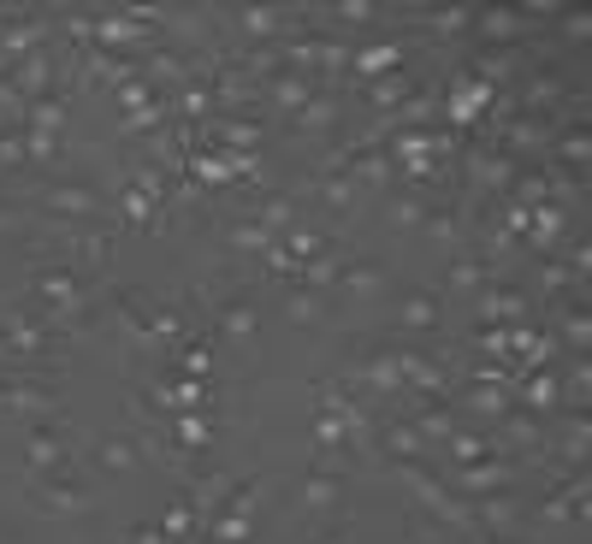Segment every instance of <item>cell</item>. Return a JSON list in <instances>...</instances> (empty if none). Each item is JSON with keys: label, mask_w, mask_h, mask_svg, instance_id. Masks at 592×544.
<instances>
[{"label": "cell", "mask_w": 592, "mask_h": 544, "mask_svg": "<svg viewBox=\"0 0 592 544\" xmlns=\"http://www.w3.org/2000/svg\"><path fill=\"white\" fill-rule=\"evenodd\" d=\"M36 297L48 308V326H71V320H83V308H90V285H83L71 267H42Z\"/></svg>", "instance_id": "6da1fadb"}, {"label": "cell", "mask_w": 592, "mask_h": 544, "mask_svg": "<svg viewBox=\"0 0 592 544\" xmlns=\"http://www.w3.org/2000/svg\"><path fill=\"white\" fill-rule=\"evenodd\" d=\"M515 485V462L510 455H486V462L474 467H456V497L462 504H474V497H498Z\"/></svg>", "instance_id": "7a4b0ae2"}, {"label": "cell", "mask_w": 592, "mask_h": 544, "mask_svg": "<svg viewBox=\"0 0 592 544\" xmlns=\"http://www.w3.org/2000/svg\"><path fill=\"white\" fill-rule=\"evenodd\" d=\"M24 408L54 415V408H60V396L42 385V379H31V373H0V415H24Z\"/></svg>", "instance_id": "3957f363"}, {"label": "cell", "mask_w": 592, "mask_h": 544, "mask_svg": "<svg viewBox=\"0 0 592 544\" xmlns=\"http://www.w3.org/2000/svg\"><path fill=\"white\" fill-rule=\"evenodd\" d=\"M42 208L60 213V219H78V225H95V219H101V189H90V184H48V189H42Z\"/></svg>", "instance_id": "277c9868"}, {"label": "cell", "mask_w": 592, "mask_h": 544, "mask_svg": "<svg viewBox=\"0 0 592 544\" xmlns=\"http://www.w3.org/2000/svg\"><path fill=\"white\" fill-rule=\"evenodd\" d=\"M24 462H31V479H48L71 462V444L60 426H31V444H24Z\"/></svg>", "instance_id": "5b68a950"}, {"label": "cell", "mask_w": 592, "mask_h": 544, "mask_svg": "<svg viewBox=\"0 0 592 544\" xmlns=\"http://www.w3.org/2000/svg\"><path fill=\"white\" fill-rule=\"evenodd\" d=\"M474 314H480L486 326H527V297L515 285H486L480 297H474Z\"/></svg>", "instance_id": "8992f818"}, {"label": "cell", "mask_w": 592, "mask_h": 544, "mask_svg": "<svg viewBox=\"0 0 592 544\" xmlns=\"http://www.w3.org/2000/svg\"><path fill=\"white\" fill-rule=\"evenodd\" d=\"M119 213H125V225H154V213H161V172H142V178L125 184Z\"/></svg>", "instance_id": "52a82bcc"}, {"label": "cell", "mask_w": 592, "mask_h": 544, "mask_svg": "<svg viewBox=\"0 0 592 544\" xmlns=\"http://www.w3.org/2000/svg\"><path fill=\"white\" fill-rule=\"evenodd\" d=\"M113 314H119V326L137 349L154 344V302H142L137 290H113Z\"/></svg>", "instance_id": "ba28073f"}, {"label": "cell", "mask_w": 592, "mask_h": 544, "mask_svg": "<svg viewBox=\"0 0 592 544\" xmlns=\"http://www.w3.org/2000/svg\"><path fill=\"white\" fill-rule=\"evenodd\" d=\"M231 24H237L243 36H255V42H272V36H291L297 31L285 7H237V12H231Z\"/></svg>", "instance_id": "9c48e42d"}, {"label": "cell", "mask_w": 592, "mask_h": 544, "mask_svg": "<svg viewBox=\"0 0 592 544\" xmlns=\"http://www.w3.org/2000/svg\"><path fill=\"white\" fill-rule=\"evenodd\" d=\"M373 450H385L392 462H421V455H427V438L415 432V420H385L380 432H373Z\"/></svg>", "instance_id": "30bf717a"}, {"label": "cell", "mask_w": 592, "mask_h": 544, "mask_svg": "<svg viewBox=\"0 0 592 544\" xmlns=\"http://www.w3.org/2000/svg\"><path fill=\"white\" fill-rule=\"evenodd\" d=\"M539 521H587V474H574L569 485H552V497L539 504Z\"/></svg>", "instance_id": "8fae6325"}, {"label": "cell", "mask_w": 592, "mask_h": 544, "mask_svg": "<svg viewBox=\"0 0 592 544\" xmlns=\"http://www.w3.org/2000/svg\"><path fill=\"white\" fill-rule=\"evenodd\" d=\"M267 95H272V107H285V113L297 119V113L309 107L314 95H321V83L302 78V71H279V78H267Z\"/></svg>", "instance_id": "7c38bea8"}, {"label": "cell", "mask_w": 592, "mask_h": 544, "mask_svg": "<svg viewBox=\"0 0 592 544\" xmlns=\"http://www.w3.org/2000/svg\"><path fill=\"white\" fill-rule=\"evenodd\" d=\"M172 444L184 455H201L213 444V415L208 408H184V415H172Z\"/></svg>", "instance_id": "4fadbf2b"}, {"label": "cell", "mask_w": 592, "mask_h": 544, "mask_svg": "<svg viewBox=\"0 0 592 544\" xmlns=\"http://www.w3.org/2000/svg\"><path fill=\"white\" fill-rule=\"evenodd\" d=\"M486 101H492V83H480V78H468V71H462L456 90H451V125H474L486 113Z\"/></svg>", "instance_id": "5bb4252c"}, {"label": "cell", "mask_w": 592, "mask_h": 544, "mask_svg": "<svg viewBox=\"0 0 592 544\" xmlns=\"http://www.w3.org/2000/svg\"><path fill=\"white\" fill-rule=\"evenodd\" d=\"M83 504V479L78 474H48L36 485V509L42 514H60V509H78Z\"/></svg>", "instance_id": "9a60e30c"}, {"label": "cell", "mask_w": 592, "mask_h": 544, "mask_svg": "<svg viewBox=\"0 0 592 544\" xmlns=\"http://www.w3.org/2000/svg\"><path fill=\"white\" fill-rule=\"evenodd\" d=\"M409 95H415V78H409V71H385V78L368 83V101H373V113H380V119H392V113H397Z\"/></svg>", "instance_id": "2e32d148"}, {"label": "cell", "mask_w": 592, "mask_h": 544, "mask_svg": "<svg viewBox=\"0 0 592 544\" xmlns=\"http://www.w3.org/2000/svg\"><path fill=\"white\" fill-rule=\"evenodd\" d=\"M66 113H71V90H48V95L31 101V113H24V130H48V137H60Z\"/></svg>", "instance_id": "e0dca14e"}, {"label": "cell", "mask_w": 592, "mask_h": 544, "mask_svg": "<svg viewBox=\"0 0 592 544\" xmlns=\"http://www.w3.org/2000/svg\"><path fill=\"white\" fill-rule=\"evenodd\" d=\"M338 290H344V297H356V302L380 297V290H385V267H380V261H350V267H338Z\"/></svg>", "instance_id": "ac0fdd59"}, {"label": "cell", "mask_w": 592, "mask_h": 544, "mask_svg": "<svg viewBox=\"0 0 592 544\" xmlns=\"http://www.w3.org/2000/svg\"><path fill=\"white\" fill-rule=\"evenodd\" d=\"M510 71H522V48H474V60H468V78H480V83H503Z\"/></svg>", "instance_id": "d6986e66"}, {"label": "cell", "mask_w": 592, "mask_h": 544, "mask_svg": "<svg viewBox=\"0 0 592 544\" xmlns=\"http://www.w3.org/2000/svg\"><path fill=\"white\" fill-rule=\"evenodd\" d=\"M474 24H480V36L486 42H503V48H515L527 31V19L522 12H510V7H486V12H474Z\"/></svg>", "instance_id": "ffe728a7"}, {"label": "cell", "mask_w": 592, "mask_h": 544, "mask_svg": "<svg viewBox=\"0 0 592 544\" xmlns=\"http://www.w3.org/2000/svg\"><path fill=\"white\" fill-rule=\"evenodd\" d=\"M356 78H385V71H403V42H373V48L350 54Z\"/></svg>", "instance_id": "44dd1931"}, {"label": "cell", "mask_w": 592, "mask_h": 544, "mask_svg": "<svg viewBox=\"0 0 592 544\" xmlns=\"http://www.w3.org/2000/svg\"><path fill=\"white\" fill-rule=\"evenodd\" d=\"M397 326L403 332H432L439 326V297H432V290H409L403 308H397Z\"/></svg>", "instance_id": "7402d4cb"}, {"label": "cell", "mask_w": 592, "mask_h": 544, "mask_svg": "<svg viewBox=\"0 0 592 544\" xmlns=\"http://www.w3.org/2000/svg\"><path fill=\"white\" fill-rule=\"evenodd\" d=\"M338 497H344V479L332 474L326 462H314V474H309V485H302V504H309L314 514H326L332 504H338Z\"/></svg>", "instance_id": "603a6c76"}, {"label": "cell", "mask_w": 592, "mask_h": 544, "mask_svg": "<svg viewBox=\"0 0 592 544\" xmlns=\"http://www.w3.org/2000/svg\"><path fill=\"white\" fill-rule=\"evenodd\" d=\"M503 438H510L515 450H545V426L533 408H510V415H503Z\"/></svg>", "instance_id": "cb8c5ba5"}, {"label": "cell", "mask_w": 592, "mask_h": 544, "mask_svg": "<svg viewBox=\"0 0 592 544\" xmlns=\"http://www.w3.org/2000/svg\"><path fill=\"white\" fill-rule=\"evenodd\" d=\"M444 450H451V462H456V467H474V462H486V455H498L492 438L468 432V426H456V432L444 438Z\"/></svg>", "instance_id": "d4e9b609"}, {"label": "cell", "mask_w": 592, "mask_h": 544, "mask_svg": "<svg viewBox=\"0 0 592 544\" xmlns=\"http://www.w3.org/2000/svg\"><path fill=\"white\" fill-rule=\"evenodd\" d=\"M462 403H468L480 420H503V415L515 408V391H503V385H468V396H462Z\"/></svg>", "instance_id": "484cf974"}, {"label": "cell", "mask_w": 592, "mask_h": 544, "mask_svg": "<svg viewBox=\"0 0 592 544\" xmlns=\"http://www.w3.org/2000/svg\"><path fill=\"white\" fill-rule=\"evenodd\" d=\"M515 391H522V408H533V415L557 408V396H562V391H557V373H545V367H539V373H527Z\"/></svg>", "instance_id": "4316f807"}, {"label": "cell", "mask_w": 592, "mask_h": 544, "mask_svg": "<svg viewBox=\"0 0 592 544\" xmlns=\"http://www.w3.org/2000/svg\"><path fill=\"white\" fill-rule=\"evenodd\" d=\"M255 225H262L267 238H285V231L297 225V201L291 196H267L262 208H255Z\"/></svg>", "instance_id": "83f0119b"}, {"label": "cell", "mask_w": 592, "mask_h": 544, "mask_svg": "<svg viewBox=\"0 0 592 544\" xmlns=\"http://www.w3.org/2000/svg\"><path fill=\"white\" fill-rule=\"evenodd\" d=\"M95 462L101 467H113V474H119V467H137L142 462V444H137V438H101V444H95Z\"/></svg>", "instance_id": "f1b7e54d"}, {"label": "cell", "mask_w": 592, "mask_h": 544, "mask_svg": "<svg viewBox=\"0 0 592 544\" xmlns=\"http://www.w3.org/2000/svg\"><path fill=\"white\" fill-rule=\"evenodd\" d=\"M444 278H451V290H462V297H480L486 290V261L480 255H456Z\"/></svg>", "instance_id": "f546056e"}, {"label": "cell", "mask_w": 592, "mask_h": 544, "mask_svg": "<svg viewBox=\"0 0 592 544\" xmlns=\"http://www.w3.org/2000/svg\"><path fill=\"white\" fill-rule=\"evenodd\" d=\"M291 125H297V130H332V125H338V95H332V90H321V95L309 101V107L297 113Z\"/></svg>", "instance_id": "4dcf8cb0"}, {"label": "cell", "mask_w": 592, "mask_h": 544, "mask_svg": "<svg viewBox=\"0 0 592 544\" xmlns=\"http://www.w3.org/2000/svg\"><path fill=\"white\" fill-rule=\"evenodd\" d=\"M415 432H421L427 444H432V438H439V444H444V438L456 432V415H451V403H427L421 415H415Z\"/></svg>", "instance_id": "1f68e13d"}, {"label": "cell", "mask_w": 592, "mask_h": 544, "mask_svg": "<svg viewBox=\"0 0 592 544\" xmlns=\"http://www.w3.org/2000/svg\"><path fill=\"white\" fill-rule=\"evenodd\" d=\"M362 379L368 391H403V379H397V356H373V361H362Z\"/></svg>", "instance_id": "d6a6232c"}, {"label": "cell", "mask_w": 592, "mask_h": 544, "mask_svg": "<svg viewBox=\"0 0 592 544\" xmlns=\"http://www.w3.org/2000/svg\"><path fill=\"white\" fill-rule=\"evenodd\" d=\"M113 95H119V113H125V119H131V113H142V107H154V83L142 78V71H137V78H125Z\"/></svg>", "instance_id": "836d02e7"}, {"label": "cell", "mask_w": 592, "mask_h": 544, "mask_svg": "<svg viewBox=\"0 0 592 544\" xmlns=\"http://www.w3.org/2000/svg\"><path fill=\"white\" fill-rule=\"evenodd\" d=\"M314 444H321V450H344V444H350V432H344V420L332 415L326 403L314 408Z\"/></svg>", "instance_id": "e575fe53"}, {"label": "cell", "mask_w": 592, "mask_h": 544, "mask_svg": "<svg viewBox=\"0 0 592 544\" xmlns=\"http://www.w3.org/2000/svg\"><path fill=\"white\" fill-rule=\"evenodd\" d=\"M172 367H178V373H190V379H208L213 373V356H208V344H190V337H184L178 356H172Z\"/></svg>", "instance_id": "d590c367"}, {"label": "cell", "mask_w": 592, "mask_h": 544, "mask_svg": "<svg viewBox=\"0 0 592 544\" xmlns=\"http://www.w3.org/2000/svg\"><path fill=\"white\" fill-rule=\"evenodd\" d=\"M474 24V7H444V12H427V31L432 36H462Z\"/></svg>", "instance_id": "8d00e7d4"}, {"label": "cell", "mask_w": 592, "mask_h": 544, "mask_svg": "<svg viewBox=\"0 0 592 544\" xmlns=\"http://www.w3.org/2000/svg\"><path fill=\"white\" fill-rule=\"evenodd\" d=\"M262 267H267L272 278H279V285H297V278H302V261H297L285 243H272V248H267V255H262Z\"/></svg>", "instance_id": "74e56055"}, {"label": "cell", "mask_w": 592, "mask_h": 544, "mask_svg": "<svg viewBox=\"0 0 592 544\" xmlns=\"http://www.w3.org/2000/svg\"><path fill=\"white\" fill-rule=\"evenodd\" d=\"M220 332L225 337H249L255 332V302H225L220 308Z\"/></svg>", "instance_id": "f35d334b"}, {"label": "cell", "mask_w": 592, "mask_h": 544, "mask_svg": "<svg viewBox=\"0 0 592 544\" xmlns=\"http://www.w3.org/2000/svg\"><path fill=\"white\" fill-rule=\"evenodd\" d=\"M427 213H432L427 189H409V196H397V208H392L397 225H427Z\"/></svg>", "instance_id": "ab89813d"}, {"label": "cell", "mask_w": 592, "mask_h": 544, "mask_svg": "<svg viewBox=\"0 0 592 544\" xmlns=\"http://www.w3.org/2000/svg\"><path fill=\"white\" fill-rule=\"evenodd\" d=\"M161 533H166L172 544H184V539L196 533V509H190V504H172V509L161 514Z\"/></svg>", "instance_id": "60d3db41"}, {"label": "cell", "mask_w": 592, "mask_h": 544, "mask_svg": "<svg viewBox=\"0 0 592 544\" xmlns=\"http://www.w3.org/2000/svg\"><path fill=\"white\" fill-rule=\"evenodd\" d=\"M220 142H225L231 154H237V149H243V154H255V142H262V130H255L249 119H231V125H220Z\"/></svg>", "instance_id": "b9f144b4"}, {"label": "cell", "mask_w": 592, "mask_h": 544, "mask_svg": "<svg viewBox=\"0 0 592 544\" xmlns=\"http://www.w3.org/2000/svg\"><path fill=\"white\" fill-rule=\"evenodd\" d=\"M321 201H326V208H356V184L344 178V172H326V178H321Z\"/></svg>", "instance_id": "7bdbcfd3"}, {"label": "cell", "mask_w": 592, "mask_h": 544, "mask_svg": "<svg viewBox=\"0 0 592 544\" xmlns=\"http://www.w3.org/2000/svg\"><path fill=\"white\" fill-rule=\"evenodd\" d=\"M0 166H31V149H24V125L0 130Z\"/></svg>", "instance_id": "ee69618b"}, {"label": "cell", "mask_w": 592, "mask_h": 544, "mask_svg": "<svg viewBox=\"0 0 592 544\" xmlns=\"http://www.w3.org/2000/svg\"><path fill=\"white\" fill-rule=\"evenodd\" d=\"M562 455H569L574 467L587 462V415H574L569 426H562Z\"/></svg>", "instance_id": "f6af8a7d"}, {"label": "cell", "mask_w": 592, "mask_h": 544, "mask_svg": "<svg viewBox=\"0 0 592 544\" xmlns=\"http://www.w3.org/2000/svg\"><path fill=\"white\" fill-rule=\"evenodd\" d=\"M24 149H31V166H48V160L60 154V137H48V130H24Z\"/></svg>", "instance_id": "bcb514c9"}, {"label": "cell", "mask_w": 592, "mask_h": 544, "mask_svg": "<svg viewBox=\"0 0 592 544\" xmlns=\"http://www.w3.org/2000/svg\"><path fill=\"white\" fill-rule=\"evenodd\" d=\"M557 154L569 160L574 172H587V130H562V137H557Z\"/></svg>", "instance_id": "7dc6e473"}, {"label": "cell", "mask_w": 592, "mask_h": 544, "mask_svg": "<svg viewBox=\"0 0 592 544\" xmlns=\"http://www.w3.org/2000/svg\"><path fill=\"white\" fill-rule=\"evenodd\" d=\"M285 308H291V320H297V326H309V320L321 314V290H309V285H302V290H291V302H285Z\"/></svg>", "instance_id": "c3c4849f"}, {"label": "cell", "mask_w": 592, "mask_h": 544, "mask_svg": "<svg viewBox=\"0 0 592 544\" xmlns=\"http://www.w3.org/2000/svg\"><path fill=\"white\" fill-rule=\"evenodd\" d=\"M231 243H237V248H249V255H267V248L279 243V238H267V231L249 219V225H237V231H231Z\"/></svg>", "instance_id": "681fc988"}, {"label": "cell", "mask_w": 592, "mask_h": 544, "mask_svg": "<svg viewBox=\"0 0 592 544\" xmlns=\"http://www.w3.org/2000/svg\"><path fill=\"white\" fill-rule=\"evenodd\" d=\"M161 119H166V101H154V107H142V113H131V119H125V137H142V130H161Z\"/></svg>", "instance_id": "f907efd6"}, {"label": "cell", "mask_w": 592, "mask_h": 544, "mask_svg": "<svg viewBox=\"0 0 592 544\" xmlns=\"http://www.w3.org/2000/svg\"><path fill=\"white\" fill-rule=\"evenodd\" d=\"M332 19H344V24H373V19H380V7H368V0H344V7H332Z\"/></svg>", "instance_id": "816d5d0a"}, {"label": "cell", "mask_w": 592, "mask_h": 544, "mask_svg": "<svg viewBox=\"0 0 592 544\" xmlns=\"http://www.w3.org/2000/svg\"><path fill=\"white\" fill-rule=\"evenodd\" d=\"M557 314H562V337H569L574 349H587V314H581V308H574V314H569V308H557Z\"/></svg>", "instance_id": "f5cc1de1"}, {"label": "cell", "mask_w": 592, "mask_h": 544, "mask_svg": "<svg viewBox=\"0 0 592 544\" xmlns=\"http://www.w3.org/2000/svg\"><path fill=\"white\" fill-rule=\"evenodd\" d=\"M562 36L587 42V36H592V19H587V12H562Z\"/></svg>", "instance_id": "db71d44e"}, {"label": "cell", "mask_w": 592, "mask_h": 544, "mask_svg": "<svg viewBox=\"0 0 592 544\" xmlns=\"http://www.w3.org/2000/svg\"><path fill=\"white\" fill-rule=\"evenodd\" d=\"M125 544H172L161 526H131V533H125Z\"/></svg>", "instance_id": "11a10c76"}, {"label": "cell", "mask_w": 592, "mask_h": 544, "mask_svg": "<svg viewBox=\"0 0 592 544\" xmlns=\"http://www.w3.org/2000/svg\"><path fill=\"white\" fill-rule=\"evenodd\" d=\"M314 544H350V533H321Z\"/></svg>", "instance_id": "9f6ffc18"}, {"label": "cell", "mask_w": 592, "mask_h": 544, "mask_svg": "<svg viewBox=\"0 0 592 544\" xmlns=\"http://www.w3.org/2000/svg\"><path fill=\"white\" fill-rule=\"evenodd\" d=\"M403 544H444V539H421V533H409V539H403Z\"/></svg>", "instance_id": "6f0895ef"}]
</instances>
